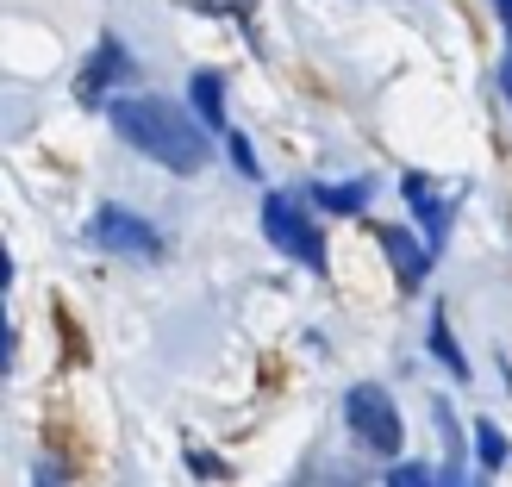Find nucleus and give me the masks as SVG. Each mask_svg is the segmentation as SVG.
I'll return each mask as SVG.
<instances>
[{
	"label": "nucleus",
	"mask_w": 512,
	"mask_h": 487,
	"mask_svg": "<svg viewBox=\"0 0 512 487\" xmlns=\"http://www.w3.org/2000/svg\"><path fill=\"white\" fill-rule=\"evenodd\" d=\"M113 132L132 144V150H144L150 163H163V169H175V175H200L207 169V157H213V144H207V132L175 107V100H157V94H125V100H113Z\"/></svg>",
	"instance_id": "f257e3e1"
},
{
	"label": "nucleus",
	"mask_w": 512,
	"mask_h": 487,
	"mask_svg": "<svg viewBox=\"0 0 512 487\" xmlns=\"http://www.w3.org/2000/svg\"><path fill=\"white\" fill-rule=\"evenodd\" d=\"M344 419H350L356 444H363L369 456H400L406 425H400V413H394V400H388V388H381V381H363V388H350Z\"/></svg>",
	"instance_id": "f03ea898"
},
{
	"label": "nucleus",
	"mask_w": 512,
	"mask_h": 487,
	"mask_svg": "<svg viewBox=\"0 0 512 487\" xmlns=\"http://www.w3.org/2000/svg\"><path fill=\"white\" fill-rule=\"evenodd\" d=\"M263 232H269L275 250H288L300 269L325 275V238H319V225L300 213L294 194H269V200H263Z\"/></svg>",
	"instance_id": "7ed1b4c3"
},
{
	"label": "nucleus",
	"mask_w": 512,
	"mask_h": 487,
	"mask_svg": "<svg viewBox=\"0 0 512 487\" xmlns=\"http://www.w3.org/2000/svg\"><path fill=\"white\" fill-rule=\"evenodd\" d=\"M88 238L100 250H113V256H138V263H157V256H163V232L144 225L138 213H125V207H100L94 225H88Z\"/></svg>",
	"instance_id": "20e7f679"
},
{
	"label": "nucleus",
	"mask_w": 512,
	"mask_h": 487,
	"mask_svg": "<svg viewBox=\"0 0 512 487\" xmlns=\"http://www.w3.org/2000/svg\"><path fill=\"white\" fill-rule=\"evenodd\" d=\"M400 194L413 200V213L425 219V244L438 250V244L450 238V200H438V188H431L425 175H406V182H400Z\"/></svg>",
	"instance_id": "39448f33"
},
{
	"label": "nucleus",
	"mask_w": 512,
	"mask_h": 487,
	"mask_svg": "<svg viewBox=\"0 0 512 487\" xmlns=\"http://www.w3.org/2000/svg\"><path fill=\"white\" fill-rule=\"evenodd\" d=\"M381 250H388L400 288H419V281H425V269H431V244H413L400 225H381Z\"/></svg>",
	"instance_id": "423d86ee"
},
{
	"label": "nucleus",
	"mask_w": 512,
	"mask_h": 487,
	"mask_svg": "<svg viewBox=\"0 0 512 487\" xmlns=\"http://www.w3.org/2000/svg\"><path fill=\"white\" fill-rule=\"evenodd\" d=\"M125 69H132V57H125V44L119 38H100V50L88 57L82 69V100H100L113 82H125Z\"/></svg>",
	"instance_id": "0eeeda50"
},
{
	"label": "nucleus",
	"mask_w": 512,
	"mask_h": 487,
	"mask_svg": "<svg viewBox=\"0 0 512 487\" xmlns=\"http://www.w3.org/2000/svg\"><path fill=\"white\" fill-rule=\"evenodd\" d=\"M313 207H325V213H363V207H369V182H338V188H313Z\"/></svg>",
	"instance_id": "6e6552de"
},
{
	"label": "nucleus",
	"mask_w": 512,
	"mask_h": 487,
	"mask_svg": "<svg viewBox=\"0 0 512 487\" xmlns=\"http://www.w3.org/2000/svg\"><path fill=\"white\" fill-rule=\"evenodd\" d=\"M194 107H200V119L207 125H225V82L207 69V75H194Z\"/></svg>",
	"instance_id": "1a4fd4ad"
},
{
	"label": "nucleus",
	"mask_w": 512,
	"mask_h": 487,
	"mask_svg": "<svg viewBox=\"0 0 512 487\" xmlns=\"http://www.w3.org/2000/svg\"><path fill=\"white\" fill-rule=\"evenodd\" d=\"M294 487H363V475L344 469V463H319V469H306Z\"/></svg>",
	"instance_id": "9d476101"
},
{
	"label": "nucleus",
	"mask_w": 512,
	"mask_h": 487,
	"mask_svg": "<svg viewBox=\"0 0 512 487\" xmlns=\"http://www.w3.org/2000/svg\"><path fill=\"white\" fill-rule=\"evenodd\" d=\"M431 350H438V356H444V363H450V375H469V356H463V350H456V338H450V325H444V313H438V319H431Z\"/></svg>",
	"instance_id": "9b49d317"
},
{
	"label": "nucleus",
	"mask_w": 512,
	"mask_h": 487,
	"mask_svg": "<svg viewBox=\"0 0 512 487\" xmlns=\"http://www.w3.org/2000/svg\"><path fill=\"white\" fill-rule=\"evenodd\" d=\"M475 450H481V469H500V463H506V438H500L494 425L475 431Z\"/></svg>",
	"instance_id": "f8f14e48"
},
{
	"label": "nucleus",
	"mask_w": 512,
	"mask_h": 487,
	"mask_svg": "<svg viewBox=\"0 0 512 487\" xmlns=\"http://www.w3.org/2000/svg\"><path fill=\"white\" fill-rule=\"evenodd\" d=\"M388 487H431V475L419 463H400V469H388Z\"/></svg>",
	"instance_id": "ddd939ff"
},
{
	"label": "nucleus",
	"mask_w": 512,
	"mask_h": 487,
	"mask_svg": "<svg viewBox=\"0 0 512 487\" xmlns=\"http://www.w3.org/2000/svg\"><path fill=\"white\" fill-rule=\"evenodd\" d=\"M232 163H238V175H256V157H250V144L232 132Z\"/></svg>",
	"instance_id": "4468645a"
},
{
	"label": "nucleus",
	"mask_w": 512,
	"mask_h": 487,
	"mask_svg": "<svg viewBox=\"0 0 512 487\" xmlns=\"http://www.w3.org/2000/svg\"><path fill=\"white\" fill-rule=\"evenodd\" d=\"M500 88H506V100H512V50H506V69H500Z\"/></svg>",
	"instance_id": "2eb2a0df"
},
{
	"label": "nucleus",
	"mask_w": 512,
	"mask_h": 487,
	"mask_svg": "<svg viewBox=\"0 0 512 487\" xmlns=\"http://www.w3.org/2000/svg\"><path fill=\"white\" fill-rule=\"evenodd\" d=\"M500 13H506V25H512V0H500Z\"/></svg>",
	"instance_id": "dca6fc26"
}]
</instances>
